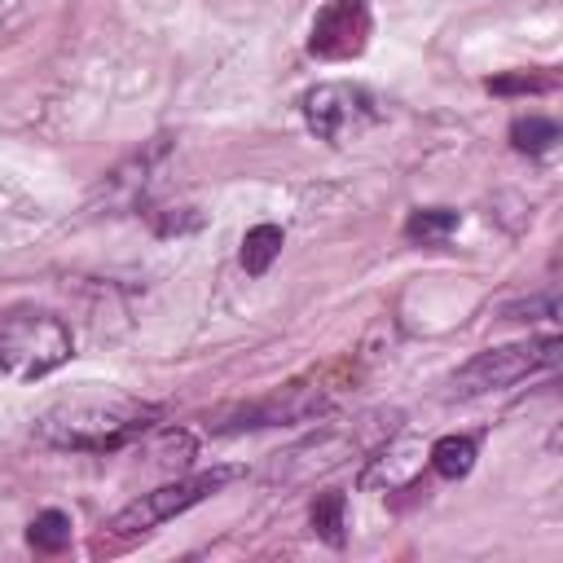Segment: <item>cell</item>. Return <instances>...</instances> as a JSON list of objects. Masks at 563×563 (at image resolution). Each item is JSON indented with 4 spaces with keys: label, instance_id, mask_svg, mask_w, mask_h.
<instances>
[{
    "label": "cell",
    "instance_id": "cell-1",
    "mask_svg": "<svg viewBox=\"0 0 563 563\" xmlns=\"http://www.w3.org/2000/svg\"><path fill=\"white\" fill-rule=\"evenodd\" d=\"M154 409L136 400H66L35 418V440L70 453H114L150 427Z\"/></svg>",
    "mask_w": 563,
    "mask_h": 563
},
{
    "label": "cell",
    "instance_id": "cell-2",
    "mask_svg": "<svg viewBox=\"0 0 563 563\" xmlns=\"http://www.w3.org/2000/svg\"><path fill=\"white\" fill-rule=\"evenodd\" d=\"M229 479H238V466L194 471V475H180V479H172V484H158L154 493H141L136 501H128V506L106 523V532L97 537V550H123V545L141 541L145 532H154L158 523L185 515L189 506H198L202 497H211V493L224 488Z\"/></svg>",
    "mask_w": 563,
    "mask_h": 563
},
{
    "label": "cell",
    "instance_id": "cell-3",
    "mask_svg": "<svg viewBox=\"0 0 563 563\" xmlns=\"http://www.w3.org/2000/svg\"><path fill=\"white\" fill-rule=\"evenodd\" d=\"M70 352H75V339L62 325V317L40 312V308L0 312V374L35 383L53 374L57 365H66Z\"/></svg>",
    "mask_w": 563,
    "mask_h": 563
},
{
    "label": "cell",
    "instance_id": "cell-4",
    "mask_svg": "<svg viewBox=\"0 0 563 563\" xmlns=\"http://www.w3.org/2000/svg\"><path fill=\"white\" fill-rule=\"evenodd\" d=\"M563 343L559 339H528V343H501V347H484L479 356H471L462 369L449 374V396L453 400H475L501 387H515L532 374H545L559 365Z\"/></svg>",
    "mask_w": 563,
    "mask_h": 563
},
{
    "label": "cell",
    "instance_id": "cell-5",
    "mask_svg": "<svg viewBox=\"0 0 563 563\" xmlns=\"http://www.w3.org/2000/svg\"><path fill=\"white\" fill-rule=\"evenodd\" d=\"M299 110H303L308 128L330 145H347V141H356L361 132H369L378 123L374 97L356 84H317V88L303 92Z\"/></svg>",
    "mask_w": 563,
    "mask_h": 563
},
{
    "label": "cell",
    "instance_id": "cell-6",
    "mask_svg": "<svg viewBox=\"0 0 563 563\" xmlns=\"http://www.w3.org/2000/svg\"><path fill=\"white\" fill-rule=\"evenodd\" d=\"M391 422L387 427H365V418L356 422V427H347V431H317V435H308V440H299L295 449H286V453H277V466H273V475L277 479H308V475H317V471H334V466H343L356 449H378L383 440H391Z\"/></svg>",
    "mask_w": 563,
    "mask_h": 563
},
{
    "label": "cell",
    "instance_id": "cell-7",
    "mask_svg": "<svg viewBox=\"0 0 563 563\" xmlns=\"http://www.w3.org/2000/svg\"><path fill=\"white\" fill-rule=\"evenodd\" d=\"M325 409V396L312 387V383H286V387H273L268 396L260 400H246V405H233L224 413H216L211 431H260V427H290V422H308Z\"/></svg>",
    "mask_w": 563,
    "mask_h": 563
},
{
    "label": "cell",
    "instance_id": "cell-8",
    "mask_svg": "<svg viewBox=\"0 0 563 563\" xmlns=\"http://www.w3.org/2000/svg\"><path fill=\"white\" fill-rule=\"evenodd\" d=\"M365 44H369V0H330L312 18V35H308L312 57L343 62L365 53Z\"/></svg>",
    "mask_w": 563,
    "mask_h": 563
},
{
    "label": "cell",
    "instance_id": "cell-9",
    "mask_svg": "<svg viewBox=\"0 0 563 563\" xmlns=\"http://www.w3.org/2000/svg\"><path fill=\"white\" fill-rule=\"evenodd\" d=\"M427 462H431V471L440 479H462L475 466V440L471 435H440L427 449Z\"/></svg>",
    "mask_w": 563,
    "mask_h": 563
},
{
    "label": "cell",
    "instance_id": "cell-10",
    "mask_svg": "<svg viewBox=\"0 0 563 563\" xmlns=\"http://www.w3.org/2000/svg\"><path fill=\"white\" fill-rule=\"evenodd\" d=\"M457 224H462V216H457L453 207H422V211H413V216L405 220V238H409V242H422V246H435V242H444Z\"/></svg>",
    "mask_w": 563,
    "mask_h": 563
},
{
    "label": "cell",
    "instance_id": "cell-11",
    "mask_svg": "<svg viewBox=\"0 0 563 563\" xmlns=\"http://www.w3.org/2000/svg\"><path fill=\"white\" fill-rule=\"evenodd\" d=\"M282 229L277 224H255V229H246V238H242V268L251 273V277H260V273H268V264L282 255Z\"/></svg>",
    "mask_w": 563,
    "mask_h": 563
},
{
    "label": "cell",
    "instance_id": "cell-12",
    "mask_svg": "<svg viewBox=\"0 0 563 563\" xmlns=\"http://www.w3.org/2000/svg\"><path fill=\"white\" fill-rule=\"evenodd\" d=\"M26 541L35 554H62L70 545V515L66 510H40L26 523Z\"/></svg>",
    "mask_w": 563,
    "mask_h": 563
},
{
    "label": "cell",
    "instance_id": "cell-13",
    "mask_svg": "<svg viewBox=\"0 0 563 563\" xmlns=\"http://www.w3.org/2000/svg\"><path fill=\"white\" fill-rule=\"evenodd\" d=\"M343 510H347V497H343V493H334V488H330V493H321V497L312 501V510H308L312 532H317L321 541H330L334 550L347 541V532H343V528H347V523H343Z\"/></svg>",
    "mask_w": 563,
    "mask_h": 563
},
{
    "label": "cell",
    "instance_id": "cell-14",
    "mask_svg": "<svg viewBox=\"0 0 563 563\" xmlns=\"http://www.w3.org/2000/svg\"><path fill=\"white\" fill-rule=\"evenodd\" d=\"M554 141H559V123L554 119L523 114V119L510 123V145L519 154H545V150H554Z\"/></svg>",
    "mask_w": 563,
    "mask_h": 563
},
{
    "label": "cell",
    "instance_id": "cell-15",
    "mask_svg": "<svg viewBox=\"0 0 563 563\" xmlns=\"http://www.w3.org/2000/svg\"><path fill=\"white\" fill-rule=\"evenodd\" d=\"M550 88H554V75H528V70H510V75L488 79V92H497V97H510V92H550Z\"/></svg>",
    "mask_w": 563,
    "mask_h": 563
},
{
    "label": "cell",
    "instance_id": "cell-16",
    "mask_svg": "<svg viewBox=\"0 0 563 563\" xmlns=\"http://www.w3.org/2000/svg\"><path fill=\"white\" fill-rule=\"evenodd\" d=\"M154 462H163V466H189L194 462V435L189 431H163L158 435V449H154Z\"/></svg>",
    "mask_w": 563,
    "mask_h": 563
},
{
    "label": "cell",
    "instance_id": "cell-17",
    "mask_svg": "<svg viewBox=\"0 0 563 563\" xmlns=\"http://www.w3.org/2000/svg\"><path fill=\"white\" fill-rule=\"evenodd\" d=\"M537 317H554V295L523 299V303H510L506 308V321H537Z\"/></svg>",
    "mask_w": 563,
    "mask_h": 563
}]
</instances>
